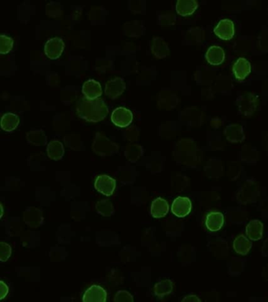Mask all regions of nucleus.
Listing matches in <instances>:
<instances>
[{
	"instance_id": "nucleus-1",
	"label": "nucleus",
	"mask_w": 268,
	"mask_h": 302,
	"mask_svg": "<svg viewBox=\"0 0 268 302\" xmlns=\"http://www.w3.org/2000/svg\"><path fill=\"white\" fill-rule=\"evenodd\" d=\"M76 113L79 118L86 121L97 123L104 120L109 113V109L104 101L80 97L76 103Z\"/></svg>"
},
{
	"instance_id": "nucleus-2",
	"label": "nucleus",
	"mask_w": 268,
	"mask_h": 302,
	"mask_svg": "<svg viewBox=\"0 0 268 302\" xmlns=\"http://www.w3.org/2000/svg\"><path fill=\"white\" fill-rule=\"evenodd\" d=\"M118 145L112 142L111 140L102 133H98L96 139L94 140V152L99 156H110L118 150Z\"/></svg>"
},
{
	"instance_id": "nucleus-3",
	"label": "nucleus",
	"mask_w": 268,
	"mask_h": 302,
	"mask_svg": "<svg viewBox=\"0 0 268 302\" xmlns=\"http://www.w3.org/2000/svg\"><path fill=\"white\" fill-rule=\"evenodd\" d=\"M237 104L242 114L246 117H250L257 110L258 96L252 93L242 95L238 98Z\"/></svg>"
},
{
	"instance_id": "nucleus-4",
	"label": "nucleus",
	"mask_w": 268,
	"mask_h": 302,
	"mask_svg": "<svg viewBox=\"0 0 268 302\" xmlns=\"http://www.w3.org/2000/svg\"><path fill=\"white\" fill-rule=\"evenodd\" d=\"M95 188L102 195L106 197H110L114 192L117 183L116 180L108 175H99L95 181Z\"/></svg>"
},
{
	"instance_id": "nucleus-5",
	"label": "nucleus",
	"mask_w": 268,
	"mask_h": 302,
	"mask_svg": "<svg viewBox=\"0 0 268 302\" xmlns=\"http://www.w3.org/2000/svg\"><path fill=\"white\" fill-rule=\"evenodd\" d=\"M111 120L117 127H128L133 121L132 112L125 107H117L112 113Z\"/></svg>"
},
{
	"instance_id": "nucleus-6",
	"label": "nucleus",
	"mask_w": 268,
	"mask_h": 302,
	"mask_svg": "<svg viewBox=\"0 0 268 302\" xmlns=\"http://www.w3.org/2000/svg\"><path fill=\"white\" fill-rule=\"evenodd\" d=\"M65 42L59 37L48 39L45 44L44 53L48 59L55 60L60 58L65 50Z\"/></svg>"
},
{
	"instance_id": "nucleus-7",
	"label": "nucleus",
	"mask_w": 268,
	"mask_h": 302,
	"mask_svg": "<svg viewBox=\"0 0 268 302\" xmlns=\"http://www.w3.org/2000/svg\"><path fill=\"white\" fill-rule=\"evenodd\" d=\"M214 33L222 40H230L235 34V24L231 20L222 19L214 28Z\"/></svg>"
},
{
	"instance_id": "nucleus-8",
	"label": "nucleus",
	"mask_w": 268,
	"mask_h": 302,
	"mask_svg": "<svg viewBox=\"0 0 268 302\" xmlns=\"http://www.w3.org/2000/svg\"><path fill=\"white\" fill-rule=\"evenodd\" d=\"M192 210V202L187 197H177L171 205V212L178 218H185Z\"/></svg>"
},
{
	"instance_id": "nucleus-9",
	"label": "nucleus",
	"mask_w": 268,
	"mask_h": 302,
	"mask_svg": "<svg viewBox=\"0 0 268 302\" xmlns=\"http://www.w3.org/2000/svg\"><path fill=\"white\" fill-rule=\"evenodd\" d=\"M126 89V84L124 80L120 77H115L106 83V96L111 99H116L120 97Z\"/></svg>"
},
{
	"instance_id": "nucleus-10",
	"label": "nucleus",
	"mask_w": 268,
	"mask_h": 302,
	"mask_svg": "<svg viewBox=\"0 0 268 302\" xmlns=\"http://www.w3.org/2000/svg\"><path fill=\"white\" fill-rule=\"evenodd\" d=\"M107 293L99 285H93L85 291L83 296V302H106Z\"/></svg>"
},
{
	"instance_id": "nucleus-11",
	"label": "nucleus",
	"mask_w": 268,
	"mask_h": 302,
	"mask_svg": "<svg viewBox=\"0 0 268 302\" xmlns=\"http://www.w3.org/2000/svg\"><path fill=\"white\" fill-rule=\"evenodd\" d=\"M24 221L30 228H38L43 221L42 212L35 207H29L24 212Z\"/></svg>"
},
{
	"instance_id": "nucleus-12",
	"label": "nucleus",
	"mask_w": 268,
	"mask_h": 302,
	"mask_svg": "<svg viewBox=\"0 0 268 302\" xmlns=\"http://www.w3.org/2000/svg\"><path fill=\"white\" fill-rule=\"evenodd\" d=\"M225 52L221 47L213 45L208 48L205 54L207 62L212 66H219L225 61Z\"/></svg>"
},
{
	"instance_id": "nucleus-13",
	"label": "nucleus",
	"mask_w": 268,
	"mask_h": 302,
	"mask_svg": "<svg viewBox=\"0 0 268 302\" xmlns=\"http://www.w3.org/2000/svg\"><path fill=\"white\" fill-rule=\"evenodd\" d=\"M224 135L226 136L228 141L231 143H242L245 139L243 127L238 124L227 126L224 130Z\"/></svg>"
},
{
	"instance_id": "nucleus-14",
	"label": "nucleus",
	"mask_w": 268,
	"mask_h": 302,
	"mask_svg": "<svg viewBox=\"0 0 268 302\" xmlns=\"http://www.w3.org/2000/svg\"><path fill=\"white\" fill-rule=\"evenodd\" d=\"M82 92L86 99H96L103 95V89L99 82L90 79L83 83Z\"/></svg>"
},
{
	"instance_id": "nucleus-15",
	"label": "nucleus",
	"mask_w": 268,
	"mask_h": 302,
	"mask_svg": "<svg viewBox=\"0 0 268 302\" xmlns=\"http://www.w3.org/2000/svg\"><path fill=\"white\" fill-rule=\"evenodd\" d=\"M235 78L239 80H245L251 73V64L245 58H239L232 67Z\"/></svg>"
},
{
	"instance_id": "nucleus-16",
	"label": "nucleus",
	"mask_w": 268,
	"mask_h": 302,
	"mask_svg": "<svg viewBox=\"0 0 268 302\" xmlns=\"http://www.w3.org/2000/svg\"><path fill=\"white\" fill-rule=\"evenodd\" d=\"M224 225V215L222 212L212 211L207 214L205 226L210 232H218Z\"/></svg>"
},
{
	"instance_id": "nucleus-17",
	"label": "nucleus",
	"mask_w": 268,
	"mask_h": 302,
	"mask_svg": "<svg viewBox=\"0 0 268 302\" xmlns=\"http://www.w3.org/2000/svg\"><path fill=\"white\" fill-rule=\"evenodd\" d=\"M150 50L155 58L162 59L169 55L168 45L162 38L154 37L150 44Z\"/></svg>"
},
{
	"instance_id": "nucleus-18",
	"label": "nucleus",
	"mask_w": 268,
	"mask_h": 302,
	"mask_svg": "<svg viewBox=\"0 0 268 302\" xmlns=\"http://www.w3.org/2000/svg\"><path fill=\"white\" fill-rule=\"evenodd\" d=\"M199 7L197 0H177L175 11L180 16H191Z\"/></svg>"
},
{
	"instance_id": "nucleus-19",
	"label": "nucleus",
	"mask_w": 268,
	"mask_h": 302,
	"mask_svg": "<svg viewBox=\"0 0 268 302\" xmlns=\"http://www.w3.org/2000/svg\"><path fill=\"white\" fill-rule=\"evenodd\" d=\"M169 211L168 201L162 198H157L152 202L150 212L154 218H164Z\"/></svg>"
},
{
	"instance_id": "nucleus-20",
	"label": "nucleus",
	"mask_w": 268,
	"mask_h": 302,
	"mask_svg": "<svg viewBox=\"0 0 268 302\" xmlns=\"http://www.w3.org/2000/svg\"><path fill=\"white\" fill-rule=\"evenodd\" d=\"M246 235L250 240L259 241L263 238V225L259 220L249 221L245 228Z\"/></svg>"
},
{
	"instance_id": "nucleus-21",
	"label": "nucleus",
	"mask_w": 268,
	"mask_h": 302,
	"mask_svg": "<svg viewBox=\"0 0 268 302\" xmlns=\"http://www.w3.org/2000/svg\"><path fill=\"white\" fill-rule=\"evenodd\" d=\"M252 242L244 235H238L233 242V248L238 254L245 256L249 253L252 248Z\"/></svg>"
},
{
	"instance_id": "nucleus-22",
	"label": "nucleus",
	"mask_w": 268,
	"mask_h": 302,
	"mask_svg": "<svg viewBox=\"0 0 268 302\" xmlns=\"http://www.w3.org/2000/svg\"><path fill=\"white\" fill-rule=\"evenodd\" d=\"M48 157L54 161H59L65 154V148L62 142L59 140H52L50 142L47 148Z\"/></svg>"
},
{
	"instance_id": "nucleus-23",
	"label": "nucleus",
	"mask_w": 268,
	"mask_h": 302,
	"mask_svg": "<svg viewBox=\"0 0 268 302\" xmlns=\"http://www.w3.org/2000/svg\"><path fill=\"white\" fill-rule=\"evenodd\" d=\"M20 124V118L14 113H7L3 115L1 119V127L7 133H12Z\"/></svg>"
},
{
	"instance_id": "nucleus-24",
	"label": "nucleus",
	"mask_w": 268,
	"mask_h": 302,
	"mask_svg": "<svg viewBox=\"0 0 268 302\" xmlns=\"http://www.w3.org/2000/svg\"><path fill=\"white\" fill-rule=\"evenodd\" d=\"M173 291V282L171 279H164L156 283L154 287V294L157 297H162L168 296Z\"/></svg>"
},
{
	"instance_id": "nucleus-25",
	"label": "nucleus",
	"mask_w": 268,
	"mask_h": 302,
	"mask_svg": "<svg viewBox=\"0 0 268 302\" xmlns=\"http://www.w3.org/2000/svg\"><path fill=\"white\" fill-rule=\"evenodd\" d=\"M27 141L34 146H44L47 144L48 139L42 130H33L27 133Z\"/></svg>"
},
{
	"instance_id": "nucleus-26",
	"label": "nucleus",
	"mask_w": 268,
	"mask_h": 302,
	"mask_svg": "<svg viewBox=\"0 0 268 302\" xmlns=\"http://www.w3.org/2000/svg\"><path fill=\"white\" fill-rule=\"evenodd\" d=\"M98 213L103 217H110L114 212V207L110 200H102L98 201L96 205Z\"/></svg>"
},
{
	"instance_id": "nucleus-27",
	"label": "nucleus",
	"mask_w": 268,
	"mask_h": 302,
	"mask_svg": "<svg viewBox=\"0 0 268 302\" xmlns=\"http://www.w3.org/2000/svg\"><path fill=\"white\" fill-rule=\"evenodd\" d=\"M142 154H143V149L140 146L133 144V145H128L126 147L125 156L130 161L136 162L140 159Z\"/></svg>"
},
{
	"instance_id": "nucleus-28",
	"label": "nucleus",
	"mask_w": 268,
	"mask_h": 302,
	"mask_svg": "<svg viewBox=\"0 0 268 302\" xmlns=\"http://www.w3.org/2000/svg\"><path fill=\"white\" fill-rule=\"evenodd\" d=\"M256 191H257V188L256 187V184L253 182H246V184L244 185L243 188H242V190H241V193H242V195L240 194H238V198H240L242 197V199L239 200L240 202H242V203H247V200H248V195H256Z\"/></svg>"
},
{
	"instance_id": "nucleus-29",
	"label": "nucleus",
	"mask_w": 268,
	"mask_h": 302,
	"mask_svg": "<svg viewBox=\"0 0 268 302\" xmlns=\"http://www.w3.org/2000/svg\"><path fill=\"white\" fill-rule=\"evenodd\" d=\"M14 41L12 38L7 36L6 35H0V53L2 55H7L10 53L14 48Z\"/></svg>"
},
{
	"instance_id": "nucleus-30",
	"label": "nucleus",
	"mask_w": 268,
	"mask_h": 302,
	"mask_svg": "<svg viewBox=\"0 0 268 302\" xmlns=\"http://www.w3.org/2000/svg\"><path fill=\"white\" fill-rule=\"evenodd\" d=\"M11 255V246L7 242H0V261L6 262Z\"/></svg>"
},
{
	"instance_id": "nucleus-31",
	"label": "nucleus",
	"mask_w": 268,
	"mask_h": 302,
	"mask_svg": "<svg viewBox=\"0 0 268 302\" xmlns=\"http://www.w3.org/2000/svg\"><path fill=\"white\" fill-rule=\"evenodd\" d=\"M134 300L133 296L126 290H120L116 293L114 297L115 302H131Z\"/></svg>"
},
{
	"instance_id": "nucleus-32",
	"label": "nucleus",
	"mask_w": 268,
	"mask_h": 302,
	"mask_svg": "<svg viewBox=\"0 0 268 302\" xmlns=\"http://www.w3.org/2000/svg\"><path fill=\"white\" fill-rule=\"evenodd\" d=\"M9 293V287L4 281L0 282V299H4L7 297Z\"/></svg>"
},
{
	"instance_id": "nucleus-33",
	"label": "nucleus",
	"mask_w": 268,
	"mask_h": 302,
	"mask_svg": "<svg viewBox=\"0 0 268 302\" xmlns=\"http://www.w3.org/2000/svg\"><path fill=\"white\" fill-rule=\"evenodd\" d=\"M182 301H196L201 302V300L196 295H188L183 299Z\"/></svg>"
},
{
	"instance_id": "nucleus-34",
	"label": "nucleus",
	"mask_w": 268,
	"mask_h": 302,
	"mask_svg": "<svg viewBox=\"0 0 268 302\" xmlns=\"http://www.w3.org/2000/svg\"><path fill=\"white\" fill-rule=\"evenodd\" d=\"M0 208H1V215H0V217L2 218L3 215H4V207H3L2 204L0 205Z\"/></svg>"
}]
</instances>
